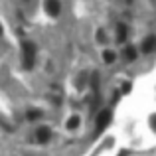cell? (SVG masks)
Returning a JSON list of instances; mask_svg holds the SVG:
<instances>
[{
    "instance_id": "6da1fadb",
    "label": "cell",
    "mask_w": 156,
    "mask_h": 156,
    "mask_svg": "<svg viewBox=\"0 0 156 156\" xmlns=\"http://www.w3.org/2000/svg\"><path fill=\"white\" fill-rule=\"evenodd\" d=\"M109 122H111V113H109V111H103V113L97 117V133H101Z\"/></svg>"
},
{
    "instance_id": "7a4b0ae2",
    "label": "cell",
    "mask_w": 156,
    "mask_h": 156,
    "mask_svg": "<svg viewBox=\"0 0 156 156\" xmlns=\"http://www.w3.org/2000/svg\"><path fill=\"white\" fill-rule=\"evenodd\" d=\"M50 136H51V130L48 129V126H42V129H38V133H36V138H38L40 142L50 140Z\"/></svg>"
},
{
    "instance_id": "3957f363",
    "label": "cell",
    "mask_w": 156,
    "mask_h": 156,
    "mask_svg": "<svg viewBox=\"0 0 156 156\" xmlns=\"http://www.w3.org/2000/svg\"><path fill=\"white\" fill-rule=\"evenodd\" d=\"M46 10L50 12L51 16H57L59 14V2H57V0H48L46 2Z\"/></svg>"
},
{
    "instance_id": "277c9868",
    "label": "cell",
    "mask_w": 156,
    "mask_h": 156,
    "mask_svg": "<svg viewBox=\"0 0 156 156\" xmlns=\"http://www.w3.org/2000/svg\"><path fill=\"white\" fill-rule=\"evenodd\" d=\"M77 126H79V117H71L69 119V122H67V129H77Z\"/></svg>"
},
{
    "instance_id": "5b68a950",
    "label": "cell",
    "mask_w": 156,
    "mask_h": 156,
    "mask_svg": "<svg viewBox=\"0 0 156 156\" xmlns=\"http://www.w3.org/2000/svg\"><path fill=\"white\" fill-rule=\"evenodd\" d=\"M40 117H42L40 111H30V113H28V119H30V121H36V119H40Z\"/></svg>"
},
{
    "instance_id": "8992f818",
    "label": "cell",
    "mask_w": 156,
    "mask_h": 156,
    "mask_svg": "<svg viewBox=\"0 0 156 156\" xmlns=\"http://www.w3.org/2000/svg\"><path fill=\"white\" fill-rule=\"evenodd\" d=\"M154 44H156V40H154V38H148V42H146V44H144V48H142V50H144V51H148V50H152V46H154Z\"/></svg>"
},
{
    "instance_id": "52a82bcc",
    "label": "cell",
    "mask_w": 156,
    "mask_h": 156,
    "mask_svg": "<svg viewBox=\"0 0 156 156\" xmlns=\"http://www.w3.org/2000/svg\"><path fill=\"white\" fill-rule=\"evenodd\" d=\"M105 61H107V63L115 61V53H113V51H105Z\"/></svg>"
},
{
    "instance_id": "ba28073f",
    "label": "cell",
    "mask_w": 156,
    "mask_h": 156,
    "mask_svg": "<svg viewBox=\"0 0 156 156\" xmlns=\"http://www.w3.org/2000/svg\"><path fill=\"white\" fill-rule=\"evenodd\" d=\"M125 55H126V57H129V61H133V59H134V57H136V55H134V50H133V48H129V50H126V51H125Z\"/></svg>"
}]
</instances>
